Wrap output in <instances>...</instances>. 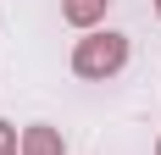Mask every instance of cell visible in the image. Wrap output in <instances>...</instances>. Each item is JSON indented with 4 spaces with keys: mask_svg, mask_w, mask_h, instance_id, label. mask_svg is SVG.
Returning <instances> with one entry per match:
<instances>
[{
    "mask_svg": "<svg viewBox=\"0 0 161 155\" xmlns=\"http://www.w3.org/2000/svg\"><path fill=\"white\" fill-rule=\"evenodd\" d=\"M122 61H128V39L122 33H89V39H78V50H72V72L78 78H117L122 72Z\"/></svg>",
    "mask_w": 161,
    "mask_h": 155,
    "instance_id": "cell-1",
    "label": "cell"
},
{
    "mask_svg": "<svg viewBox=\"0 0 161 155\" xmlns=\"http://www.w3.org/2000/svg\"><path fill=\"white\" fill-rule=\"evenodd\" d=\"M106 6H111V0H61V17L72 28H95L100 17H106Z\"/></svg>",
    "mask_w": 161,
    "mask_h": 155,
    "instance_id": "cell-2",
    "label": "cell"
},
{
    "mask_svg": "<svg viewBox=\"0 0 161 155\" xmlns=\"http://www.w3.org/2000/svg\"><path fill=\"white\" fill-rule=\"evenodd\" d=\"M22 155H61V133L56 127H28L22 133Z\"/></svg>",
    "mask_w": 161,
    "mask_h": 155,
    "instance_id": "cell-3",
    "label": "cell"
},
{
    "mask_svg": "<svg viewBox=\"0 0 161 155\" xmlns=\"http://www.w3.org/2000/svg\"><path fill=\"white\" fill-rule=\"evenodd\" d=\"M22 144H17V127L11 122H0V155H17Z\"/></svg>",
    "mask_w": 161,
    "mask_h": 155,
    "instance_id": "cell-4",
    "label": "cell"
},
{
    "mask_svg": "<svg viewBox=\"0 0 161 155\" xmlns=\"http://www.w3.org/2000/svg\"><path fill=\"white\" fill-rule=\"evenodd\" d=\"M156 155H161V139H156Z\"/></svg>",
    "mask_w": 161,
    "mask_h": 155,
    "instance_id": "cell-5",
    "label": "cell"
},
{
    "mask_svg": "<svg viewBox=\"0 0 161 155\" xmlns=\"http://www.w3.org/2000/svg\"><path fill=\"white\" fill-rule=\"evenodd\" d=\"M156 11H161V0H156Z\"/></svg>",
    "mask_w": 161,
    "mask_h": 155,
    "instance_id": "cell-6",
    "label": "cell"
}]
</instances>
